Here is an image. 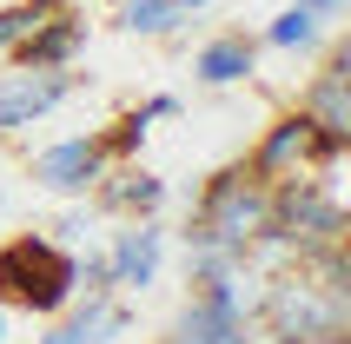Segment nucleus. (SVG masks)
Listing matches in <instances>:
<instances>
[{
	"label": "nucleus",
	"instance_id": "15",
	"mask_svg": "<svg viewBox=\"0 0 351 344\" xmlns=\"http://www.w3.org/2000/svg\"><path fill=\"white\" fill-rule=\"evenodd\" d=\"M0 331H7V318H0Z\"/></svg>",
	"mask_w": 351,
	"mask_h": 344
},
{
	"label": "nucleus",
	"instance_id": "6",
	"mask_svg": "<svg viewBox=\"0 0 351 344\" xmlns=\"http://www.w3.org/2000/svg\"><path fill=\"white\" fill-rule=\"evenodd\" d=\"M305 119H312L318 133L345 139V126H351V106H345V66H332V73H325V86L305 99Z\"/></svg>",
	"mask_w": 351,
	"mask_h": 344
},
{
	"label": "nucleus",
	"instance_id": "10",
	"mask_svg": "<svg viewBox=\"0 0 351 344\" xmlns=\"http://www.w3.org/2000/svg\"><path fill=\"white\" fill-rule=\"evenodd\" d=\"M305 40H318V14L312 7H292V14L272 20V47H305Z\"/></svg>",
	"mask_w": 351,
	"mask_h": 344
},
{
	"label": "nucleus",
	"instance_id": "11",
	"mask_svg": "<svg viewBox=\"0 0 351 344\" xmlns=\"http://www.w3.org/2000/svg\"><path fill=\"white\" fill-rule=\"evenodd\" d=\"M113 199H119V206H159V179H146V172H139L133 186H113Z\"/></svg>",
	"mask_w": 351,
	"mask_h": 344
},
{
	"label": "nucleus",
	"instance_id": "13",
	"mask_svg": "<svg viewBox=\"0 0 351 344\" xmlns=\"http://www.w3.org/2000/svg\"><path fill=\"white\" fill-rule=\"evenodd\" d=\"M27 7H47V0H27Z\"/></svg>",
	"mask_w": 351,
	"mask_h": 344
},
{
	"label": "nucleus",
	"instance_id": "12",
	"mask_svg": "<svg viewBox=\"0 0 351 344\" xmlns=\"http://www.w3.org/2000/svg\"><path fill=\"white\" fill-rule=\"evenodd\" d=\"M298 7H312V14H318V7H338V0H298Z\"/></svg>",
	"mask_w": 351,
	"mask_h": 344
},
{
	"label": "nucleus",
	"instance_id": "4",
	"mask_svg": "<svg viewBox=\"0 0 351 344\" xmlns=\"http://www.w3.org/2000/svg\"><path fill=\"white\" fill-rule=\"evenodd\" d=\"M60 93H66V79H60V73H27V79H20V86H14V93H0V126H20V119H40V113H47V106H53V99Z\"/></svg>",
	"mask_w": 351,
	"mask_h": 344
},
{
	"label": "nucleus",
	"instance_id": "14",
	"mask_svg": "<svg viewBox=\"0 0 351 344\" xmlns=\"http://www.w3.org/2000/svg\"><path fill=\"white\" fill-rule=\"evenodd\" d=\"M179 7H199V0H179Z\"/></svg>",
	"mask_w": 351,
	"mask_h": 344
},
{
	"label": "nucleus",
	"instance_id": "9",
	"mask_svg": "<svg viewBox=\"0 0 351 344\" xmlns=\"http://www.w3.org/2000/svg\"><path fill=\"white\" fill-rule=\"evenodd\" d=\"M173 14H179V0H126L119 7V20L133 34H159V27H173Z\"/></svg>",
	"mask_w": 351,
	"mask_h": 344
},
{
	"label": "nucleus",
	"instance_id": "8",
	"mask_svg": "<svg viewBox=\"0 0 351 344\" xmlns=\"http://www.w3.org/2000/svg\"><path fill=\"white\" fill-rule=\"evenodd\" d=\"M73 47H80V27H66V20H60V27H47V34L27 40V47H20V60H27V73H47V66H53V60H66Z\"/></svg>",
	"mask_w": 351,
	"mask_h": 344
},
{
	"label": "nucleus",
	"instance_id": "7",
	"mask_svg": "<svg viewBox=\"0 0 351 344\" xmlns=\"http://www.w3.org/2000/svg\"><path fill=\"white\" fill-rule=\"evenodd\" d=\"M153 265H159V232L139 225L119 238V285H153Z\"/></svg>",
	"mask_w": 351,
	"mask_h": 344
},
{
	"label": "nucleus",
	"instance_id": "3",
	"mask_svg": "<svg viewBox=\"0 0 351 344\" xmlns=\"http://www.w3.org/2000/svg\"><path fill=\"white\" fill-rule=\"evenodd\" d=\"M99 159H106L99 139H66V146H53V153L34 159V179L40 186H60V192H80V186H93Z\"/></svg>",
	"mask_w": 351,
	"mask_h": 344
},
{
	"label": "nucleus",
	"instance_id": "2",
	"mask_svg": "<svg viewBox=\"0 0 351 344\" xmlns=\"http://www.w3.org/2000/svg\"><path fill=\"white\" fill-rule=\"evenodd\" d=\"M278 206L265 199L258 186H245V179H226V186L213 192V206H206V238H258V232H272Z\"/></svg>",
	"mask_w": 351,
	"mask_h": 344
},
{
	"label": "nucleus",
	"instance_id": "1",
	"mask_svg": "<svg viewBox=\"0 0 351 344\" xmlns=\"http://www.w3.org/2000/svg\"><path fill=\"white\" fill-rule=\"evenodd\" d=\"M73 258L47 238H7L0 245V305H20V311H60L73 298Z\"/></svg>",
	"mask_w": 351,
	"mask_h": 344
},
{
	"label": "nucleus",
	"instance_id": "5",
	"mask_svg": "<svg viewBox=\"0 0 351 344\" xmlns=\"http://www.w3.org/2000/svg\"><path fill=\"white\" fill-rule=\"evenodd\" d=\"M252 73V40L232 34V40H213L206 53H199V79L206 86H226V79H245Z\"/></svg>",
	"mask_w": 351,
	"mask_h": 344
}]
</instances>
